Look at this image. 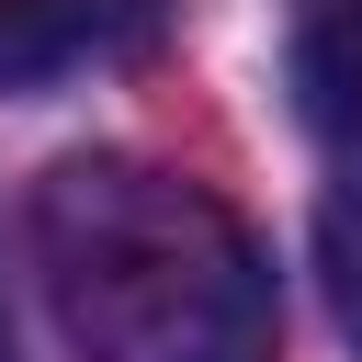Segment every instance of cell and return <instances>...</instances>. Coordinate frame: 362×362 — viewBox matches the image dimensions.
<instances>
[{
	"instance_id": "1",
	"label": "cell",
	"mask_w": 362,
	"mask_h": 362,
	"mask_svg": "<svg viewBox=\"0 0 362 362\" xmlns=\"http://www.w3.org/2000/svg\"><path fill=\"white\" fill-rule=\"evenodd\" d=\"M34 260L79 362H272L283 339L238 204L136 147H79L34 181Z\"/></svg>"
},
{
	"instance_id": "2",
	"label": "cell",
	"mask_w": 362,
	"mask_h": 362,
	"mask_svg": "<svg viewBox=\"0 0 362 362\" xmlns=\"http://www.w3.org/2000/svg\"><path fill=\"white\" fill-rule=\"evenodd\" d=\"M170 0H0V90H45L79 68H113L158 34Z\"/></svg>"
},
{
	"instance_id": "3",
	"label": "cell",
	"mask_w": 362,
	"mask_h": 362,
	"mask_svg": "<svg viewBox=\"0 0 362 362\" xmlns=\"http://www.w3.org/2000/svg\"><path fill=\"white\" fill-rule=\"evenodd\" d=\"M283 79H294V113L339 158H362V0H294Z\"/></svg>"
},
{
	"instance_id": "4",
	"label": "cell",
	"mask_w": 362,
	"mask_h": 362,
	"mask_svg": "<svg viewBox=\"0 0 362 362\" xmlns=\"http://www.w3.org/2000/svg\"><path fill=\"white\" fill-rule=\"evenodd\" d=\"M317 272H328V317H339V339L362 351V158H351V181H339L328 215H317Z\"/></svg>"
},
{
	"instance_id": "5",
	"label": "cell",
	"mask_w": 362,
	"mask_h": 362,
	"mask_svg": "<svg viewBox=\"0 0 362 362\" xmlns=\"http://www.w3.org/2000/svg\"><path fill=\"white\" fill-rule=\"evenodd\" d=\"M0 362H11V305H0Z\"/></svg>"
}]
</instances>
